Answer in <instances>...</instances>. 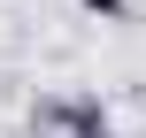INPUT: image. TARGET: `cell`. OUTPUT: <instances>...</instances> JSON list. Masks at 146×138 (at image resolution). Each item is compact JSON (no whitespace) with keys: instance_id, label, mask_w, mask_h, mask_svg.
Returning a JSON list of instances; mask_svg holds the SVG:
<instances>
[{"instance_id":"obj_1","label":"cell","mask_w":146,"mask_h":138,"mask_svg":"<svg viewBox=\"0 0 146 138\" xmlns=\"http://www.w3.org/2000/svg\"><path fill=\"white\" fill-rule=\"evenodd\" d=\"M77 8H92V15H100V23H115V15H123V8H131V0H77Z\"/></svg>"}]
</instances>
